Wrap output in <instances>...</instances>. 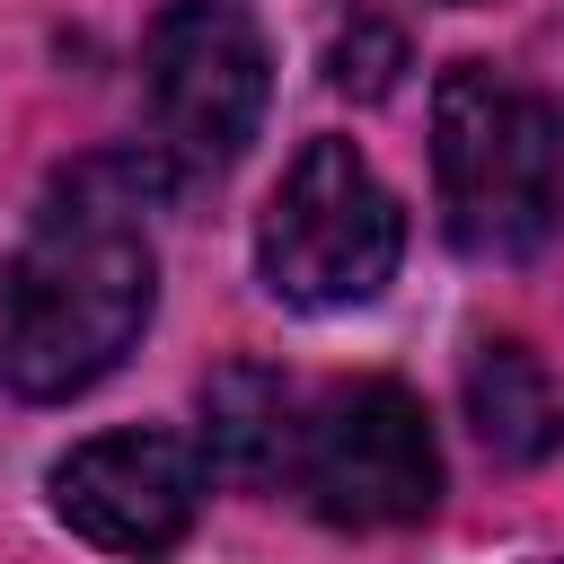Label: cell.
Returning a JSON list of instances; mask_svg holds the SVG:
<instances>
[{"label":"cell","instance_id":"obj_1","mask_svg":"<svg viewBox=\"0 0 564 564\" xmlns=\"http://www.w3.org/2000/svg\"><path fill=\"white\" fill-rule=\"evenodd\" d=\"M159 194H167L159 159H79L44 194L0 282V370L18 397H44V405L79 397L141 344L150 291H159L141 212Z\"/></svg>","mask_w":564,"mask_h":564},{"label":"cell","instance_id":"obj_2","mask_svg":"<svg viewBox=\"0 0 564 564\" xmlns=\"http://www.w3.org/2000/svg\"><path fill=\"white\" fill-rule=\"evenodd\" d=\"M432 176L441 220L467 256H538L564 229V97L520 88L485 62L441 70Z\"/></svg>","mask_w":564,"mask_h":564},{"label":"cell","instance_id":"obj_3","mask_svg":"<svg viewBox=\"0 0 564 564\" xmlns=\"http://www.w3.org/2000/svg\"><path fill=\"white\" fill-rule=\"evenodd\" d=\"M397 256H405V212L370 176V159L352 141H308L282 167L256 229L264 291L291 308H361L397 273Z\"/></svg>","mask_w":564,"mask_h":564},{"label":"cell","instance_id":"obj_4","mask_svg":"<svg viewBox=\"0 0 564 564\" xmlns=\"http://www.w3.org/2000/svg\"><path fill=\"white\" fill-rule=\"evenodd\" d=\"M291 476L326 529H405L441 502V441L397 379H352L300 423Z\"/></svg>","mask_w":564,"mask_h":564},{"label":"cell","instance_id":"obj_5","mask_svg":"<svg viewBox=\"0 0 564 564\" xmlns=\"http://www.w3.org/2000/svg\"><path fill=\"white\" fill-rule=\"evenodd\" d=\"M141 79H150L159 141L194 167H229L264 123L273 62H264V35L238 0H167L150 18Z\"/></svg>","mask_w":564,"mask_h":564},{"label":"cell","instance_id":"obj_6","mask_svg":"<svg viewBox=\"0 0 564 564\" xmlns=\"http://www.w3.org/2000/svg\"><path fill=\"white\" fill-rule=\"evenodd\" d=\"M53 511L106 555H167L203 511V449L185 432H97L53 467Z\"/></svg>","mask_w":564,"mask_h":564},{"label":"cell","instance_id":"obj_7","mask_svg":"<svg viewBox=\"0 0 564 564\" xmlns=\"http://www.w3.org/2000/svg\"><path fill=\"white\" fill-rule=\"evenodd\" d=\"M467 423H476V441L494 458L538 467V458L564 449V388H555V370L529 344H476V361H467Z\"/></svg>","mask_w":564,"mask_h":564},{"label":"cell","instance_id":"obj_8","mask_svg":"<svg viewBox=\"0 0 564 564\" xmlns=\"http://www.w3.org/2000/svg\"><path fill=\"white\" fill-rule=\"evenodd\" d=\"M203 441H212V467L238 476V485H273L300 449V414H291V379L264 370V361H229L212 370L203 388Z\"/></svg>","mask_w":564,"mask_h":564},{"label":"cell","instance_id":"obj_9","mask_svg":"<svg viewBox=\"0 0 564 564\" xmlns=\"http://www.w3.org/2000/svg\"><path fill=\"white\" fill-rule=\"evenodd\" d=\"M388 70H397V35H388V26H352V35L335 44V88L379 97V88H388Z\"/></svg>","mask_w":564,"mask_h":564}]
</instances>
